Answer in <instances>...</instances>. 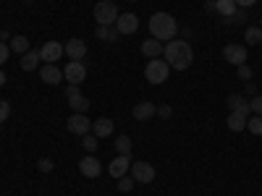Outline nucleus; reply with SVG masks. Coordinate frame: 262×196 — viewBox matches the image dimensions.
Instances as JSON below:
<instances>
[{"label": "nucleus", "mask_w": 262, "mask_h": 196, "mask_svg": "<svg viewBox=\"0 0 262 196\" xmlns=\"http://www.w3.org/2000/svg\"><path fill=\"white\" fill-rule=\"evenodd\" d=\"M163 55H165V63L170 65L173 71H186L191 65V60H194L191 45L186 39H170V42H165Z\"/></svg>", "instance_id": "1"}, {"label": "nucleus", "mask_w": 262, "mask_h": 196, "mask_svg": "<svg viewBox=\"0 0 262 196\" xmlns=\"http://www.w3.org/2000/svg\"><path fill=\"white\" fill-rule=\"evenodd\" d=\"M149 32L160 42H170L173 37H176V32H179V24H176V18H173L170 13L158 11V13L149 16Z\"/></svg>", "instance_id": "2"}, {"label": "nucleus", "mask_w": 262, "mask_h": 196, "mask_svg": "<svg viewBox=\"0 0 262 196\" xmlns=\"http://www.w3.org/2000/svg\"><path fill=\"white\" fill-rule=\"evenodd\" d=\"M118 6L113 3V0H100V3L95 6V21L97 27H116L118 21Z\"/></svg>", "instance_id": "3"}, {"label": "nucleus", "mask_w": 262, "mask_h": 196, "mask_svg": "<svg viewBox=\"0 0 262 196\" xmlns=\"http://www.w3.org/2000/svg\"><path fill=\"white\" fill-rule=\"evenodd\" d=\"M168 74H170V65L163 60V58H152L149 63H147V68H144V76H147V81L149 84H163L165 79H168Z\"/></svg>", "instance_id": "4"}, {"label": "nucleus", "mask_w": 262, "mask_h": 196, "mask_svg": "<svg viewBox=\"0 0 262 196\" xmlns=\"http://www.w3.org/2000/svg\"><path fill=\"white\" fill-rule=\"evenodd\" d=\"M63 79H69V84H81L86 79L84 60H69V65L63 68Z\"/></svg>", "instance_id": "5"}, {"label": "nucleus", "mask_w": 262, "mask_h": 196, "mask_svg": "<svg viewBox=\"0 0 262 196\" xmlns=\"http://www.w3.org/2000/svg\"><path fill=\"white\" fill-rule=\"evenodd\" d=\"M131 178H134L137 183H152L155 181V167H152L149 162H134L131 165Z\"/></svg>", "instance_id": "6"}, {"label": "nucleus", "mask_w": 262, "mask_h": 196, "mask_svg": "<svg viewBox=\"0 0 262 196\" xmlns=\"http://www.w3.org/2000/svg\"><path fill=\"white\" fill-rule=\"evenodd\" d=\"M63 55H69V60H84L86 58V42L74 37L63 45Z\"/></svg>", "instance_id": "7"}, {"label": "nucleus", "mask_w": 262, "mask_h": 196, "mask_svg": "<svg viewBox=\"0 0 262 196\" xmlns=\"http://www.w3.org/2000/svg\"><path fill=\"white\" fill-rule=\"evenodd\" d=\"M79 173H81L84 178H97L100 173H102V165H100V160L95 155H86V157L79 160Z\"/></svg>", "instance_id": "8"}, {"label": "nucleus", "mask_w": 262, "mask_h": 196, "mask_svg": "<svg viewBox=\"0 0 262 196\" xmlns=\"http://www.w3.org/2000/svg\"><path fill=\"white\" fill-rule=\"evenodd\" d=\"M90 128H92V120L86 118L84 113H74L69 115V131L76 136H84V134H90Z\"/></svg>", "instance_id": "9"}, {"label": "nucleus", "mask_w": 262, "mask_h": 196, "mask_svg": "<svg viewBox=\"0 0 262 196\" xmlns=\"http://www.w3.org/2000/svg\"><path fill=\"white\" fill-rule=\"evenodd\" d=\"M39 58L45 60V63H55V60H60V58H63V45H60V42H55V39L45 42V45L39 47Z\"/></svg>", "instance_id": "10"}, {"label": "nucleus", "mask_w": 262, "mask_h": 196, "mask_svg": "<svg viewBox=\"0 0 262 196\" xmlns=\"http://www.w3.org/2000/svg\"><path fill=\"white\" fill-rule=\"evenodd\" d=\"M223 58L231 65H244L247 63V47L244 45H226L223 47Z\"/></svg>", "instance_id": "11"}, {"label": "nucleus", "mask_w": 262, "mask_h": 196, "mask_svg": "<svg viewBox=\"0 0 262 196\" xmlns=\"http://www.w3.org/2000/svg\"><path fill=\"white\" fill-rule=\"evenodd\" d=\"M116 29H118V34H134L139 29V18L134 13H121L116 21Z\"/></svg>", "instance_id": "12"}, {"label": "nucleus", "mask_w": 262, "mask_h": 196, "mask_svg": "<svg viewBox=\"0 0 262 196\" xmlns=\"http://www.w3.org/2000/svg\"><path fill=\"white\" fill-rule=\"evenodd\" d=\"M131 170V155H118L113 162H111V178H123L126 173Z\"/></svg>", "instance_id": "13"}, {"label": "nucleus", "mask_w": 262, "mask_h": 196, "mask_svg": "<svg viewBox=\"0 0 262 196\" xmlns=\"http://www.w3.org/2000/svg\"><path fill=\"white\" fill-rule=\"evenodd\" d=\"M131 115H134V120H152V118L158 115V107L152 105V102H139V105H134Z\"/></svg>", "instance_id": "14"}, {"label": "nucleus", "mask_w": 262, "mask_h": 196, "mask_svg": "<svg viewBox=\"0 0 262 196\" xmlns=\"http://www.w3.org/2000/svg\"><path fill=\"white\" fill-rule=\"evenodd\" d=\"M226 105L231 107V113H242V115H252V107H249V102L242 97V94H231L228 100H226Z\"/></svg>", "instance_id": "15"}, {"label": "nucleus", "mask_w": 262, "mask_h": 196, "mask_svg": "<svg viewBox=\"0 0 262 196\" xmlns=\"http://www.w3.org/2000/svg\"><path fill=\"white\" fill-rule=\"evenodd\" d=\"M39 79L45 81V84H50V86H55V84H60V81H63V71H60V68H55V63H48L45 68L39 71Z\"/></svg>", "instance_id": "16"}, {"label": "nucleus", "mask_w": 262, "mask_h": 196, "mask_svg": "<svg viewBox=\"0 0 262 196\" xmlns=\"http://www.w3.org/2000/svg\"><path fill=\"white\" fill-rule=\"evenodd\" d=\"M113 120L111 118H97V120H92V134L97 136V139H105V136H111L113 134Z\"/></svg>", "instance_id": "17"}, {"label": "nucleus", "mask_w": 262, "mask_h": 196, "mask_svg": "<svg viewBox=\"0 0 262 196\" xmlns=\"http://www.w3.org/2000/svg\"><path fill=\"white\" fill-rule=\"evenodd\" d=\"M163 47H165V45H163L160 39H155V37L142 42V53H144L149 60H152V58H160V55H163Z\"/></svg>", "instance_id": "18"}, {"label": "nucleus", "mask_w": 262, "mask_h": 196, "mask_svg": "<svg viewBox=\"0 0 262 196\" xmlns=\"http://www.w3.org/2000/svg\"><path fill=\"white\" fill-rule=\"evenodd\" d=\"M39 50H29V53H24V55H21V71H34L37 68V65H39Z\"/></svg>", "instance_id": "19"}, {"label": "nucleus", "mask_w": 262, "mask_h": 196, "mask_svg": "<svg viewBox=\"0 0 262 196\" xmlns=\"http://www.w3.org/2000/svg\"><path fill=\"white\" fill-rule=\"evenodd\" d=\"M95 37H97V39H102V42H116L121 34H118V29H116V27H97Z\"/></svg>", "instance_id": "20"}, {"label": "nucleus", "mask_w": 262, "mask_h": 196, "mask_svg": "<svg viewBox=\"0 0 262 196\" xmlns=\"http://www.w3.org/2000/svg\"><path fill=\"white\" fill-rule=\"evenodd\" d=\"M228 128L233 131V134L244 131V128H247V115H242V113H231V115H228Z\"/></svg>", "instance_id": "21"}, {"label": "nucleus", "mask_w": 262, "mask_h": 196, "mask_svg": "<svg viewBox=\"0 0 262 196\" xmlns=\"http://www.w3.org/2000/svg\"><path fill=\"white\" fill-rule=\"evenodd\" d=\"M215 13H221V16H233L236 13V3L233 0H215Z\"/></svg>", "instance_id": "22"}, {"label": "nucleus", "mask_w": 262, "mask_h": 196, "mask_svg": "<svg viewBox=\"0 0 262 196\" xmlns=\"http://www.w3.org/2000/svg\"><path fill=\"white\" fill-rule=\"evenodd\" d=\"M69 105H71V110H74V113H86V110H90V100H86L84 94L71 97V100H69Z\"/></svg>", "instance_id": "23"}, {"label": "nucleus", "mask_w": 262, "mask_h": 196, "mask_svg": "<svg viewBox=\"0 0 262 196\" xmlns=\"http://www.w3.org/2000/svg\"><path fill=\"white\" fill-rule=\"evenodd\" d=\"M11 50L18 53V55L29 53V39L27 37H11Z\"/></svg>", "instance_id": "24"}, {"label": "nucleus", "mask_w": 262, "mask_h": 196, "mask_svg": "<svg viewBox=\"0 0 262 196\" xmlns=\"http://www.w3.org/2000/svg\"><path fill=\"white\" fill-rule=\"evenodd\" d=\"M244 39H247V45H259V42H262V29L259 27H247Z\"/></svg>", "instance_id": "25"}, {"label": "nucleus", "mask_w": 262, "mask_h": 196, "mask_svg": "<svg viewBox=\"0 0 262 196\" xmlns=\"http://www.w3.org/2000/svg\"><path fill=\"white\" fill-rule=\"evenodd\" d=\"M97 136L95 134H84L81 136V146H84V152H86V155H95V149H97Z\"/></svg>", "instance_id": "26"}, {"label": "nucleus", "mask_w": 262, "mask_h": 196, "mask_svg": "<svg viewBox=\"0 0 262 196\" xmlns=\"http://www.w3.org/2000/svg\"><path fill=\"white\" fill-rule=\"evenodd\" d=\"M247 128L254 136H262V115H249L247 118Z\"/></svg>", "instance_id": "27"}, {"label": "nucleus", "mask_w": 262, "mask_h": 196, "mask_svg": "<svg viewBox=\"0 0 262 196\" xmlns=\"http://www.w3.org/2000/svg\"><path fill=\"white\" fill-rule=\"evenodd\" d=\"M116 149H118V155H131V139L128 136H118L116 139Z\"/></svg>", "instance_id": "28"}, {"label": "nucleus", "mask_w": 262, "mask_h": 196, "mask_svg": "<svg viewBox=\"0 0 262 196\" xmlns=\"http://www.w3.org/2000/svg\"><path fill=\"white\" fill-rule=\"evenodd\" d=\"M226 21H228V24H247V11L244 8H236V13L228 16Z\"/></svg>", "instance_id": "29"}, {"label": "nucleus", "mask_w": 262, "mask_h": 196, "mask_svg": "<svg viewBox=\"0 0 262 196\" xmlns=\"http://www.w3.org/2000/svg\"><path fill=\"white\" fill-rule=\"evenodd\" d=\"M134 183H137L134 178L123 176V178H118V191H121V193H128V191H131V186H134Z\"/></svg>", "instance_id": "30"}, {"label": "nucleus", "mask_w": 262, "mask_h": 196, "mask_svg": "<svg viewBox=\"0 0 262 196\" xmlns=\"http://www.w3.org/2000/svg\"><path fill=\"white\" fill-rule=\"evenodd\" d=\"M236 76L242 79V81H249V79H252V68H249L247 63H244V65H236Z\"/></svg>", "instance_id": "31"}, {"label": "nucleus", "mask_w": 262, "mask_h": 196, "mask_svg": "<svg viewBox=\"0 0 262 196\" xmlns=\"http://www.w3.org/2000/svg\"><path fill=\"white\" fill-rule=\"evenodd\" d=\"M11 118V105L6 100H0V123H6Z\"/></svg>", "instance_id": "32"}, {"label": "nucleus", "mask_w": 262, "mask_h": 196, "mask_svg": "<svg viewBox=\"0 0 262 196\" xmlns=\"http://www.w3.org/2000/svg\"><path fill=\"white\" fill-rule=\"evenodd\" d=\"M249 107H252V115H262V94L249 100Z\"/></svg>", "instance_id": "33"}, {"label": "nucleus", "mask_w": 262, "mask_h": 196, "mask_svg": "<svg viewBox=\"0 0 262 196\" xmlns=\"http://www.w3.org/2000/svg\"><path fill=\"white\" fill-rule=\"evenodd\" d=\"M8 58H11V47L6 45V42H0V65H6Z\"/></svg>", "instance_id": "34"}, {"label": "nucleus", "mask_w": 262, "mask_h": 196, "mask_svg": "<svg viewBox=\"0 0 262 196\" xmlns=\"http://www.w3.org/2000/svg\"><path fill=\"white\" fill-rule=\"evenodd\" d=\"M37 167H39L42 173H50V170H53V160H50V157H42V160L37 162Z\"/></svg>", "instance_id": "35"}, {"label": "nucleus", "mask_w": 262, "mask_h": 196, "mask_svg": "<svg viewBox=\"0 0 262 196\" xmlns=\"http://www.w3.org/2000/svg\"><path fill=\"white\" fill-rule=\"evenodd\" d=\"M76 94H81V92H79V84H69V86H66V100H71V97H76Z\"/></svg>", "instance_id": "36"}, {"label": "nucleus", "mask_w": 262, "mask_h": 196, "mask_svg": "<svg viewBox=\"0 0 262 196\" xmlns=\"http://www.w3.org/2000/svg\"><path fill=\"white\" fill-rule=\"evenodd\" d=\"M158 115H160V118H170V115H173V107H170V105H160V107H158Z\"/></svg>", "instance_id": "37"}, {"label": "nucleus", "mask_w": 262, "mask_h": 196, "mask_svg": "<svg viewBox=\"0 0 262 196\" xmlns=\"http://www.w3.org/2000/svg\"><path fill=\"white\" fill-rule=\"evenodd\" d=\"M233 3L238 6V8H249V6H254L257 0H233Z\"/></svg>", "instance_id": "38"}, {"label": "nucleus", "mask_w": 262, "mask_h": 196, "mask_svg": "<svg viewBox=\"0 0 262 196\" xmlns=\"http://www.w3.org/2000/svg\"><path fill=\"white\" fill-rule=\"evenodd\" d=\"M6 39H11V32H8V29L0 32V42H6Z\"/></svg>", "instance_id": "39"}, {"label": "nucleus", "mask_w": 262, "mask_h": 196, "mask_svg": "<svg viewBox=\"0 0 262 196\" xmlns=\"http://www.w3.org/2000/svg\"><path fill=\"white\" fill-rule=\"evenodd\" d=\"M6 81H8V76H6V71H0V86H6Z\"/></svg>", "instance_id": "40"}, {"label": "nucleus", "mask_w": 262, "mask_h": 196, "mask_svg": "<svg viewBox=\"0 0 262 196\" xmlns=\"http://www.w3.org/2000/svg\"><path fill=\"white\" fill-rule=\"evenodd\" d=\"M205 11L207 13H215V3H205Z\"/></svg>", "instance_id": "41"}, {"label": "nucleus", "mask_w": 262, "mask_h": 196, "mask_svg": "<svg viewBox=\"0 0 262 196\" xmlns=\"http://www.w3.org/2000/svg\"><path fill=\"white\" fill-rule=\"evenodd\" d=\"M259 29H262V16H259Z\"/></svg>", "instance_id": "42"}, {"label": "nucleus", "mask_w": 262, "mask_h": 196, "mask_svg": "<svg viewBox=\"0 0 262 196\" xmlns=\"http://www.w3.org/2000/svg\"><path fill=\"white\" fill-rule=\"evenodd\" d=\"M205 3H215V0H205Z\"/></svg>", "instance_id": "43"}, {"label": "nucleus", "mask_w": 262, "mask_h": 196, "mask_svg": "<svg viewBox=\"0 0 262 196\" xmlns=\"http://www.w3.org/2000/svg\"><path fill=\"white\" fill-rule=\"evenodd\" d=\"M128 3H137V0H128Z\"/></svg>", "instance_id": "44"}]
</instances>
